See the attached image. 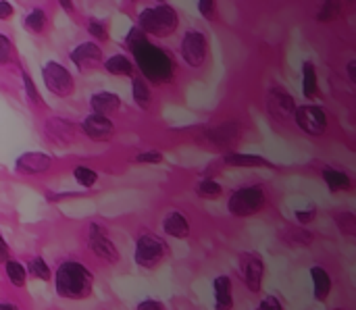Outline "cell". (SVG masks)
Instances as JSON below:
<instances>
[{
  "instance_id": "cell-5",
  "label": "cell",
  "mask_w": 356,
  "mask_h": 310,
  "mask_svg": "<svg viewBox=\"0 0 356 310\" xmlns=\"http://www.w3.org/2000/svg\"><path fill=\"white\" fill-rule=\"evenodd\" d=\"M169 256V246L167 241L157 235V233H142L138 239H136V246H134V260L138 266L146 268V271H152L157 268L165 258Z\"/></svg>"
},
{
  "instance_id": "cell-24",
  "label": "cell",
  "mask_w": 356,
  "mask_h": 310,
  "mask_svg": "<svg viewBox=\"0 0 356 310\" xmlns=\"http://www.w3.org/2000/svg\"><path fill=\"white\" fill-rule=\"evenodd\" d=\"M310 279H312V295L317 302H325L331 293L333 281L331 275L323 266H312L310 268Z\"/></svg>"
},
{
  "instance_id": "cell-46",
  "label": "cell",
  "mask_w": 356,
  "mask_h": 310,
  "mask_svg": "<svg viewBox=\"0 0 356 310\" xmlns=\"http://www.w3.org/2000/svg\"><path fill=\"white\" fill-rule=\"evenodd\" d=\"M17 304H11V302H0V310H15Z\"/></svg>"
},
{
  "instance_id": "cell-32",
  "label": "cell",
  "mask_w": 356,
  "mask_h": 310,
  "mask_svg": "<svg viewBox=\"0 0 356 310\" xmlns=\"http://www.w3.org/2000/svg\"><path fill=\"white\" fill-rule=\"evenodd\" d=\"M28 273L30 277L34 279H40V281H51L53 279V268L48 266V262L42 258V256H34L30 262H28Z\"/></svg>"
},
{
  "instance_id": "cell-1",
  "label": "cell",
  "mask_w": 356,
  "mask_h": 310,
  "mask_svg": "<svg viewBox=\"0 0 356 310\" xmlns=\"http://www.w3.org/2000/svg\"><path fill=\"white\" fill-rule=\"evenodd\" d=\"M125 44H127L130 53L134 55V63L140 69V75L146 82L161 86V84H167L173 80L175 63H173L171 55L165 48L152 44L150 38L138 26H134L130 30Z\"/></svg>"
},
{
  "instance_id": "cell-48",
  "label": "cell",
  "mask_w": 356,
  "mask_h": 310,
  "mask_svg": "<svg viewBox=\"0 0 356 310\" xmlns=\"http://www.w3.org/2000/svg\"><path fill=\"white\" fill-rule=\"evenodd\" d=\"M130 3H134V5H136V3H138V0H130Z\"/></svg>"
},
{
  "instance_id": "cell-33",
  "label": "cell",
  "mask_w": 356,
  "mask_h": 310,
  "mask_svg": "<svg viewBox=\"0 0 356 310\" xmlns=\"http://www.w3.org/2000/svg\"><path fill=\"white\" fill-rule=\"evenodd\" d=\"M341 15V0H323V5L317 13L319 24H329L335 21Z\"/></svg>"
},
{
  "instance_id": "cell-9",
  "label": "cell",
  "mask_w": 356,
  "mask_h": 310,
  "mask_svg": "<svg viewBox=\"0 0 356 310\" xmlns=\"http://www.w3.org/2000/svg\"><path fill=\"white\" fill-rule=\"evenodd\" d=\"M88 246H90V252L105 264H117L121 258L115 241L109 237L107 229L98 223H92L88 229Z\"/></svg>"
},
{
  "instance_id": "cell-30",
  "label": "cell",
  "mask_w": 356,
  "mask_h": 310,
  "mask_svg": "<svg viewBox=\"0 0 356 310\" xmlns=\"http://www.w3.org/2000/svg\"><path fill=\"white\" fill-rule=\"evenodd\" d=\"M196 194L200 198H204V200H217V198L223 196V185L217 179L206 177V179H200L196 183Z\"/></svg>"
},
{
  "instance_id": "cell-12",
  "label": "cell",
  "mask_w": 356,
  "mask_h": 310,
  "mask_svg": "<svg viewBox=\"0 0 356 310\" xmlns=\"http://www.w3.org/2000/svg\"><path fill=\"white\" fill-rule=\"evenodd\" d=\"M80 131L92 142H111L115 138V123L107 115L90 113L88 117H84Z\"/></svg>"
},
{
  "instance_id": "cell-10",
  "label": "cell",
  "mask_w": 356,
  "mask_h": 310,
  "mask_svg": "<svg viewBox=\"0 0 356 310\" xmlns=\"http://www.w3.org/2000/svg\"><path fill=\"white\" fill-rule=\"evenodd\" d=\"M294 123L306 136L317 138V136H323L325 129H327V113H325V109H321L317 104H304V107L296 109Z\"/></svg>"
},
{
  "instance_id": "cell-35",
  "label": "cell",
  "mask_w": 356,
  "mask_h": 310,
  "mask_svg": "<svg viewBox=\"0 0 356 310\" xmlns=\"http://www.w3.org/2000/svg\"><path fill=\"white\" fill-rule=\"evenodd\" d=\"M15 59V46L9 36L0 34V67H7Z\"/></svg>"
},
{
  "instance_id": "cell-17",
  "label": "cell",
  "mask_w": 356,
  "mask_h": 310,
  "mask_svg": "<svg viewBox=\"0 0 356 310\" xmlns=\"http://www.w3.org/2000/svg\"><path fill=\"white\" fill-rule=\"evenodd\" d=\"M238 138H240V125L238 123H223V125L206 131V140L215 148H221V150H229L238 142Z\"/></svg>"
},
{
  "instance_id": "cell-18",
  "label": "cell",
  "mask_w": 356,
  "mask_h": 310,
  "mask_svg": "<svg viewBox=\"0 0 356 310\" xmlns=\"http://www.w3.org/2000/svg\"><path fill=\"white\" fill-rule=\"evenodd\" d=\"M163 233L173 237V239H188L190 233H192L188 217L184 212H179V210L167 212L165 219H163Z\"/></svg>"
},
{
  "instance_id": "cell-23",
  "label": "cell",
  "mask_w": 356,
  "mask_h": 310,
  "mask_svg": "<svg viewBox=\"0 0 356 310\" xmlns=\"http://www.w3.org/2000/svg\"><path fill=\"white\" fill-rule=\"evenodd\" d=\"M281 239L292 248H304V246L312 244L314 235H312V231H308L304 225L298 223V225H285L281 229Z\"/></svg>"
},
{
  "instance_id": "cell-28",
  "label": "cell",
  "mask_w": 356,
  "mask_h": 310,
  "mask_svg": "<svg viewBox=\"0 0 356 310\" xmlns=\"http://www.w3.org/2000/svg\"><path fill=\"white\" fill-rule=\"evenodd\" d=\"M333 223L341 235L356 237V217L350 210H335L333 212Z\"/></svg>"
},
{
  "instance_id": "cell-37",
  "label": "cell",
  "mask_w": 356,
  "mask_h": 310,
  "mask_svg": "<svg viewBox=\"0 0 356 310\" xmlns=\"http://www.w3.org/2000/svg\"><path fill=\"white\" fill-rule=\"evenodd\" d=\"M134 163H140V165H159L163 163V154L159 150H144L140 154L134 156Z\"/></svg>"
},
{
  "instance_id": "cell-26",
  "label": "cell",
  "mask_w": 356,
  "mask_h": 310,
  "mask_svg": "<svg viewBox=\"0 0 356 310\" xmlns=\"http://www.w3.org/2000/svg\"><path fill=\"white\" fill-rule=\"evenodd\" d=\"M5 273H7V279L11 281V285H15V287H26V283H28V277H30V273H28V266L24 264V262H19V260H7L5 262Z\"/></svg>"
},
{
  "instance_id": "cell-25",
  "label": "cell",
  "mask_w": 356,
  "mask_h": 310,
  "mask_svg": "<svg viewBox=\"0 0 356 310\" xmlns=\"http://www.w3.org/2000/svg\"><path fill=\"white\" fill-rule=\"evenodd\" d=\"M132 100L142 111H148L152 107V90H150V84L142 75L132 78Z\"/></svg>"
},
{
  "instance_id": "cell-39",
  "label": "cell",
  "mask_w": 356,
  "mask_h": 310,
  "mask_svg": "<svg viewBox=\"0 0 356 310\" xmlns=\"http://www.w3.org/2000/svg\"><path fill=\"white\" fill-rule=\"evenodd\" d=\"M198 11L204 19H215L217 15V5H215V0H198Z\"/></svg>"
},
{
  "instance_id": "cell-7",
  "label": "cell",
  "mask_w": 356,
  "mask_h": 310,
  "mask_svg": "<svg viewBox=\"0 0 356 310\" xmlns=\"http://www.w3.org/2000/svg\"><path fill=\"white\" fill-rule=\"evenodd\" d=\"M179 57L188 67L200 69L208 57V40H206L204 32L188 30L179 40Z\"/></svg>"
},
{
  "instance_id": "cell-6",
  "label": "cell",
  "mask_w": 356,
  "mask_h": 310,
  "mask_svg": "<svg viewBox=\"0 0 356 310\" xmlns=\"http://www.w3.org/2000/svg\"><path fill=\"white\" fill-rule=\"evenodd\" d=\"M42 82L46 86V90L53 96H57V98H71L75 94V78L59 61L44 63V67H42Z\"/></svg>"
},
{
  "instance_id": "cell-14",
  "label": "cell",
  "mask_w": 356,
  "mask_h": 310,
  "mask_svg": "<svg viewBox=\"0 0 356 310\" xmlns=\"http://www.w3.org/2000/svg\"><path fill=\"white\" fill-rule=\"evenodd\" d=\"M44 138L55 146H69L78 138V127L63 117H51L44 123Z\"/></svg>"
},
{
  "instance_id": "cell-21",
  "label": "cell",
  "mask_w": 356,
  "mask_h": 310,
  "mask_svg": "<svg viewBox=\"0 0 356 310\" xmlns=\"http://www.w3.org/2000/svg\"><path fill=\"white\" fill-rule=\"evenodd\" d=\"M103 69H105L109 75H113V78H134V73H136V63H134L130 57H125V55L119 53V55H113V57L105 59Z\"/></svg>"
},
{
  "instance_id": "cell-34",
  "label": "cell",
  "mask_w": 356,
  "mask_h": 310,
  "mask_svg": "<svg viewBox=\"0 0 356 310\" xmlns=\"http://www.w3.org/2000/svg\"><path fill=\"white\" fill-rule=\"evenodd\" d=\"M24 88H26V94H28V100H30V104L34 107V109H44L46 107V102H44V98H42V94L38 92V88H36V84H34V80H32V75L24 69Z\"/></svg>"
},
{
  "instance_id": "cell-40",
  "label": "cell",
  "mask_w": 356,
  "mask_h": 310,
  "mask_svg": "<svg viewBox=\"0 0 356 310\" xmlns=\"http://www.w3.org/2000/svg\"><path fill=\"white\" fill-rule=\"evenodd\" d=\"M258 308H260V310H281L283 304H281V300H279L277 295H265V298L258 302Z\"/></svg>"
},
{
  "instance_id": "cell-31",
  "label": "cell",
  "mask_w": 356,
  "mask_h": 310,
  "mask_svg": "<svg viewBox=\"0 0 356 310\" xmlns=\"http://www.w3.org/2000/svg\"><path fill=\"white\" fill-rule=\"evenodd\" d=\"M73 179L84 190H90V188H94L98 183V173L92 167H88V165H78L73 169Z\"/></svg>"
},
{
  "instance_id": "cell-2",
  "label": "cell",
  "mask_w": 356,
  "mask_h": 310,
  "mask_svg": "<svg viewBox=\"0 0 356 310\" xmlns=\"http://www.w3.org/2000/svg\"><path fill=\"white\" fill-rule=\"evenodd\" d=\"M53 279H55V291L63 300H71V302L88 300L94 291V273L80 260L61 262Z\"/></svg>"
},
{
  "instance_id": "cell-44",
  "label": "cell",
  "mask_w": 356,
  "mask_h": 310,
  "mask_svg": "<svg viewBox=\"0 0 356 310\" xmlns=\"http://www.w3.org/2000/svg\"><path fill=\"white\" fill-rule=\"evenodd\" d=\"M346 73H348L350 82H352V84H356V59H352V61L346 65Z\"/></svg>"
},
{
  "instance_id": "cell-43",
  "label": "cell",
  "mask_w": 356,
  "mask_h": 310,
  "mask_svg": "<svg viewBox=\"0 0 356 310\" xmlns=\"http://www.w3.org/2000/svg\"><path fill=\"white\" fill-rule=\"evenodd\" d=\"M9 258H11V248H9L7 239L0 235V264H5Z\"/></svg>"
},
{
  "instance_id": "cell-47",
  "label": "cell",
  "mask_w": 356,
  "mask_h": 310,
  "mask_svg": "<svg viewBox=\"0 0 356 310\" xmlns=\"http://www.w3.org/2000/svg\"><path fill=\"white\" fill-rule=\"evenodd\" d=\"M161 3H169V0H157V5H161Z\"/></svg>"
},
{
  "instance_id": "cell-36",
  "label": "cell",
  "mask_w": 356,
  "mask_h": 310,
  "mask_svg": "<svg viewBox=\"0 0 356 310\" xmlns=\"http://www.w3.org/2000/svg\"><path fill=\"white\" fill-rule=\"evenodd\" d=\"M88 34H90L94 40H98L100 44L109 42V30H107V26H105L103 21H98V19H90V21H88Z\"/></svg>"
},
{
  "instance_id": "cell-22",
  "label": "cell",
  "mask_w": 356,
  "mask_h": 310,
  "mask_svg": "<svg viewBox=\"0 0 356 310\" xmlns=\"http://www.w3.org/2000/svg\"><path fill=\"white\" fill-rule=\"evenodd\" d=\"M213 291H215V306L219 310L231 308L233 306V283L229 275H219L213 281Z\"/></svg>"
},
{
  "instance_id": "cell-8",
  "label": "cell",
  "mask_w": 356,
  "mask_h": 310,
  "mask_svg": "<svg viewBox=\"0 0 356 310\" xmlns=\"http://www.w3.org/2000/svg\"><path fill=\"white\" fill-rule=\"evenodd\" d=\"M238 271L244 287L250 293H258L265 279V258L258 252H242L238 258Z\"/></svg>"
},
{
  "instance_id": "cell-15",
  "label": "cell",
  "mask_w": 356,
  "mask_h": 310,
  "mask_svg": "<svg viewBox=\"0 0 356 310\" xmlns=\"http://www.w3.org/2000/svg\"><path fill=\"white\" fill-rule=\"evenodd\" d=\"M53 163H55V158H53L51 154L30 150V152H24L21 156H17V161H15V171H17L19 175H28V177H32V175H42V173H46V171L53 167Z\"/></svg>"
},
{
  "instance_id": "cell-45",
  "label": "cell",
  "mask_w": 356,
  "mask_h": 310,
  "mask_svg": "<svg viewBox=\"0 0 356 310\" xmlns=\"http://www.w3.org/2000/svg\"><path fill=\"white\" fill-rule=\"evenodd\" d=\"M59 5L65 13H73L75 11V5H73V0H59Z\"/></svg>"
},
{
  "instance_id": "cell-42",
  "label": "cell",
  "mask_w": 356,
  "mask_h": 310,
  "mask_svg": "<svg viewBox=\"0 0 356 310\" xmlns=\"http://www.w3.org/2000/svg\"><path fill=\"white\" fill-rule=\"evenodd\" d=\"M163 308H165V304L159 302V300H152V298L142 300V302L138 304V310H163Z\"/></svg>"
},
{
  "instance_id": "cell-4",
  "label": "cell",
  "mask_w": 356,
  "mask_h": 310,
  "mask_svg": "<svg viewBox=\"0 0 356 310\" xmlns=\"http://www.w3.org/2000/svg\"><path fill=\"white\" fill-rule=\"evenodd\" d=\"M267 192L260 185H244L229 194L227 210L235 219H246L258 215L267 206Z\"/></svg>"
},
{
  "instance_id": "cell-13",
  "label": "cell",
  "mask_w": 356,
  "mask_h": 310,
  "mask_svg": "<svg viewBox=\"0 0 356 310\" xmlns=\"http://www.w3.org/2000/svg\"><path fill=\"white\" fill-rule=\"evenodd\" d=\"M296 102H294V96H290L285 90L281 88H273L267 96V111L269 115L275 119V121H281V123H287V121H294V115H296Z\"/></svg>"
},
{
  "instance_id": "cell-38",
  "label": "cell",
  "mask_w": 356,
  "mask_h": 310,
  "mask_svg": "<svg viewBox=\"0 0 356 310\" xmlns=\"http://www.w3.org/2000/svg\"><path fill=\"white\" fill-rule=\"evenodd\" d=\"M294 217H296V221H298L300 225H310V223L317 219V206H314V204H308L306 208H298V210L294 212Z\"/></svg>"
},
{
  "instance_id": "cell-20",
  "label": "cell",
  "mask_w": 356,
  "mask_h": 310,
  "mask_svg": "<svg viewBox=\"0 0 356 310\" xmlns=\"http://www.w3.org/2000/svg\"><path fill=\"white\" fill-rule=\"evenodd\" d=\"M321 177H323L327 190L333 192V194H337V192H350L354 188L350 175L344 173V171H339V169H335V167H323L321 169Z\"/></svg>"
},
{
  "instance_id": "cell-27",
  "label": "cell",
  "mask_w": 356,
  "mask_h": 310,
  "mask_svg": "<svg viewBox=\"0 0 356 310\" xmlns=\"http://www.w3.org/2000/svg\"><path fill=\"white\" fill-rule=\"evenodd\" d=\"M24 28L30 32V34H44L46 28H48V15L44 9H32L26 19H24Z\"/></svg>"
},
{
  "instance_id": "cell-11",
  "label": "cell",
  "mask_w": 356,
  "mask_h": 310,
  "mask_svg": "<svg viewBox=\"0 0 356 310\" xmlns=\"http://www.w3.org/2000/svg\"><path fill=\"white\" fill-rule=\"evenodd\" d=\"M71 63L78 67L80 73H92L98 71L105 63V53L96 42H80L71 55H69Z\"/></svg>"
},
{
  "instance_id": "cell-41",
  "label": "cell",
  "mask_w": 356,
  "mask_h": 310,
  "mask_svg": "<svg viewBox=\"0 0 356 310\" xmlns=\"http://www.w3.org/2000/svg\"><path fill=\"white\" fill-rule=\"evenodd\" d=\"M15 15V7L9 0H0V21H11Z\"/></svg>"
},
{
  "instance_id": "cell-19",
  "label": "cell",
  "mask_w": 356,
  "mask_h": 310,
  "mask_svg": "<svg viewBox=\"0 0 356 310\" xmlns=\"http://www.w3.org/2000/svg\"><path fill=\"white\" fill-rule=\"evenodd\" d=\"M90 109H92V113L111 117V115H115L121 109V96L115 94V92H109V90L94 92L90 96Z\"/></svg>"
},
{
  "instance_id": "cell-3",
  "label": "cell",
  "mask_w": 356,
  "mask_h": 310,
  "mask_svg": "<svg viewBox=\"0 0 356 310\" xmlns=\"http://www.w3.org/2000/svg\"><path fill=\"white\" fill-rule=\"evenodd\" d=\"M138 28L157 40H167L179 30V15L169 3H161L154 7H146L138 15Z\"/></svg>"
},
{
  "instance_id": "cell-29",
  "label": "cell",
  "mask_w": 356,
  "mask_h": 310,
  "mask_svg": "<svg viewBox=\"0 0 356 310\" xmlns=\"http://www.w3.org/2000/svg\"><path fill=\"white\" fill-rule=\"evenodd\" d=\"M317 90H319V84H317V71H314V65L310 61H306L302 65V94L304 98H314L317 96Z\"/></svg>"
},
{
  "instance_id": "cell-49",
  "label": "cell",
  "mask_w": 356,
  "mask_h": 310,
  "mask_svg": "<svg viewBox=\"0 0 356 310\" xmlns=\"http://www.w3.org/2000/svg\"><path fill=\"white\" fill-rule=\"evenodd\" d=\"M354 7H356V0H354Z\"/></svg>"
},
{
  "instance_id": "cell-16",
  "label": "cell",
  "mask_w": 356,
  "mask_h": 310,
  "mask_svg": "<svg viewBox=\"0 0 356 310\" xmlns=\"http://www.w3.org/2000/svg\"><path fill=\"white\" fill-rule=\"evenodd\" d=\"M223 163L233 169H275L271 161L260 154H246V152H227Z\"/></svg>"
}]
</instances>
